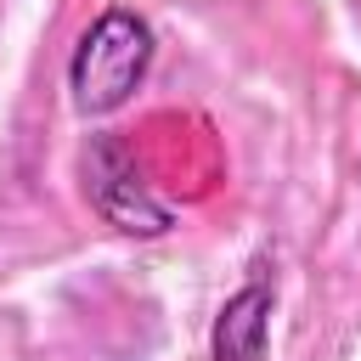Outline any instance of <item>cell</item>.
Returning <instances> with one entry per match:
<instances>
[{
  "mask_svg": "<svg viewBox=\"0 0 361 361\" xmlns=\"http://www.w3.org/2000/svg\"><path fill=\"white\" fill-rule=\"evenodd\" d=\"M158 34L135 6H102L68 56V102L79 118H113L152 73Z\"/></svg>",
  "mask_w": 361,
  "mask_h": 361,
  "instance_id": "6da1fadb",
  "label": "cell"
},
{
  "mask_svg": "<svg viewBox=\"0 0 361 361\" xmlns=\"http://www.w3.org/2000/svg\"><path fill=\"white\" fill-rule=\"evenodd\" d=\"M79 180H85V197L90 209L118 231V237H169L175 226V209L147 186L135 152L124 135L113 130H96L85 147H79Z\"/></svg>",
  "mask_w": 361,
  "mask_h": 361,
  "instance_id": "7a4b0ae2",
  "label": "cell"
},
{
  "mask_svg": "<svg viewBox=\"0 0 361 361\" xmlns=\"http://www.w3.org/2000/svg\"><path fill=\"white\" fill-rule=\"evenodd\" d=\"M271 316H276V276L259 259L214 310L209 322V361H265L271 350Z\"/></svg>",
  "mask_w": 361,
  "mask_h": 361,
  "instance_id": "3957f363",
  "label": "cell"
}]
</instances>
